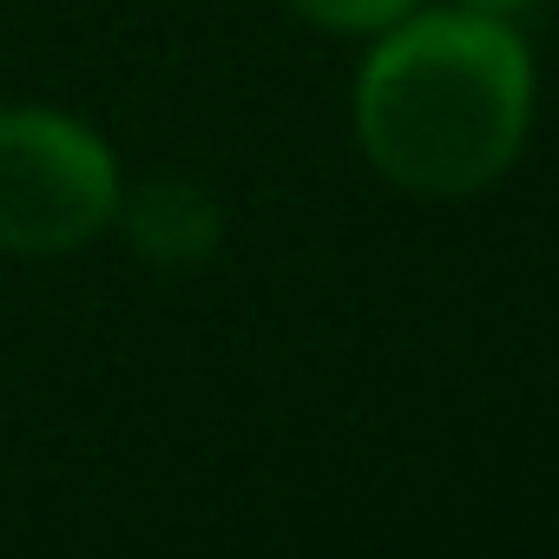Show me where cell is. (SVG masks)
<instances>
[{"label": "cell", "instance_id": "cell-1", "mask_svg": "<svg viewBox=\"0 0 559 559\" xmlns=\"http://www.w3.org/2000/svg\"><path fill=\"white\" fill-rule=\"evenodd\" d=\"M533 53L480 8H408L356 67V145L415 198H474L513 171L533 132Z\"/></svg>", "mask_w": 559, "mask_h": 559}, {"label": "cell", "instance_id": "cell-5", "mask_svg": "<svg viewBox=\"0 0 559 559\" xmlns=\"http://www.w3.org/2000/svg\"><path fill=\"white\" fill-rule=\"evenodd\" d=\"M461 8H480V14H526V8H539V0H461Z\"/></svg>", "mask_w": 559, "mask_h": 559}, {"label": "cell", "instance_id": "cell-3", "mask_svg": "<svg viewBox=\"0 0 559 559\" xmlns=\"http://www.w3.org/2000/svg\"><path fill=\"white\" fill-rule=\"evenodd\" d=\"M112 230H126V243H132L145 263L191 270V263L217 257V243H224V211H217L211 191L191 185V178H145V185H126V191H119Z\"/></svg>", "mask_w": 559, "mask_h": 559}, {"label": "cell", "instance_id": "cell-2", "mask_svg": "<svg viewBox=\"0 0 559 559\" xmlns=\"http://www.w3.org/2000/svg\"><path fill=\"white\" fill-rule=\"evenodd\" d=\"M112 145L60 106H0V257H73L119 217Z\"/></svg>", "mask_w": 559, "mask_h": 559}, {"label": "cell", "instance_id": "cell-4", "mask_svg": "<svg viewBox=\"0 0 559 559\" xmlns=\"http://www.w3.org/2000/svg\"><path fill=\"white\" fill-rule=\"evenodd\" d=\"M284 8L323 34H382L395 27L408 8H421V0H284Z\"/></svg>", "mask_w": 559, "mask_h": 559}]
</instances>
